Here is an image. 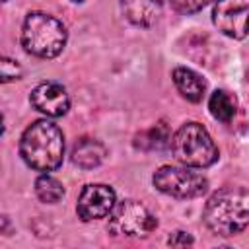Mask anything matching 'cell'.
I'll return each mask as SVG.
<instances>
[{
	"label": "cell",
	"instance_id": "obj_1",
	"mask_svg": "<svg viewBox=\"0 0 249 249\" xmlns=\"http://www.w3.org/2000/svg\"><path fill=\"white\" fill-rule=\"evenodd\" d=\"M19 154L29 167L37 171H54L60 167L64 156L62 130L47 119L35 121L21 134Z\"/></svg>",
	"mask_w": 249,
	"mask_h": 249
},
{
	"label": "cell",
	"instance_id": "obj_2",
	"mask_svg": "<svg viewBox=\"0 0 249 249\" xmlns=\"http://www.w3.org/2000/svg\"><path fill=\"white\" fill-rule=\"evenodd\" d=\"M249 195L245 187H226L214 193L204 206V224L216 235H235L247 228Z\"/></svg>",
	"mask_w": 249,
	"mask_h": 249
},
{
	"label": "cell",
	"instance_id": "obj_3",
	"mask_svg": "<svg viewBox=\"0 0 249 249\" xmlns=\"http://www.w3.org/2000/svg\"><path fill=\"white\" fill-rule=\"evenodd\" d=\"M66 27L54 16L45 12L27 14L21 29V45L39 58H54L66 45Z\"/></svg>",
	"mask_w": 249,
	"mask_h": 249
},
{
	"label": "cell",
	"instance_id": "obj_4",
	"mask_svg": "<svg viewBox=\"0 0 249 249\" xmlns=\"http://www.w3.org/2000/svg\"><path fill=\"white\" fill-rule=\"evenodd\" d=\"M171 152L185 167H208L218 160V148L198 123H185L169 140Z\"/></svg>",
	"mask_w": 249,
	"mask_h": 249
},
{
	"label": "cell",
	"instance_id": "obj_5",
	"mask_svg": "<svg viewBox=\"0 0 249 249\" xmlns=\"http://www.w3.org/2000/svg\"><path fill=\"white\" fill-rule=\"evenodd\" d=\"M109 231L124 237H146L158 226L156 216L136 200H123L109 212Z\"/></svg>",
	"mask_w": 249,
	"mask_h": 249
},
{
	"label": "cell",
	"instance_id": "obj_6",
	"mask_svg": "<svg viewBox=\"0 0 249 249\" xmlns=\"http://www.w3.org/2000/svg\"><path fill=\"white\" fill-rule=\"evenodd\" d=\"M154 187L169 196L175 198H196L206 193L208 181L196 171L189 167H175V165H161L154 177Z\"/></svg>",
	"mask_w": 249,
	"mask_h": 249
},
{
	"label": "cell",
	"instance_id": "obj_7",
	"mask_svg": "<svg viewBox=\"0 0 249 249\" xmlns=\"http://www.w3.org/2000/svg\"><path fill=\"white\" fill-rule=\"evenodd\" d=\"M247 10L249 0H218L212 12L214 25L231 39H245Z\"/></svg>",
	"mask_w": 249,
	"mask_h": 249
},
{
	"label": "cell",
	"instance_id": "obj_8",
	"mask_svg": "<svg viewBox=\"0 0 249 249\" xmlns=\"http://www.w3.org/2000/svg\"><path fill=\"white\" fill-rule=\"evenodd\" d=\"M115 206V191L109 185H86L78 198V216L86 222L105 218Z\"/></svg>",
	"mask_w": 249,
	"mask_h": 249
},
{
	"label": "cell",
	"instance_id": "obj_9",
	"mask_svg": "<svg viewBox=\"0 0 249 249\" xmlns=\"http://www.w3.org/2000/svg\"><path fill=\"white\" fill-rule=\"evenodd\" d=\"M29 101L37 111L45 113L47 117H62L70 107V99H68L66 89L56 82L39 84L31 91Z\"/></svg>",
	"mask_w": 249,
	"mask_h": 249
},
{
	"label": "cell",
	"instance_id": "obj_10",
	"mask_svg": "<svg viewBox=\"0 0 249 249\" xmlns=\"http://www.w3.org/2000/svg\"><path fill=\"white\" fill-rule=\"evenodd\" d=\"M126 19L138 27H150L161 14V0H121Z\"/></svg>",
	"mask_w": 249,
	"mask_h": 249
},
{
	"label": "cell",
	"instance_id": "obj_11",
	"mask_svg": "<svg viewBox=\"0 0 249 249\" xmlns=\"http://www.w3.org/2000/svg\"><path fill=\"white\" fill-rule=\"evenodd\" d=\"M173 82L179 89V93L193 101V103H198L202 97H204V91H206V82L200 78V74H196L195 70L191 68H185V66H179L173 70Z\"/></svg>",
	"mask_w": 249,
	"mask_h": 249
},
{
	"label": "cell",
	"instance_id": "obj_12",
	"mask_svg": "<svg viewBox=\"0 0 249 249\" xmlns=\"http://www.w3.org/2000/svg\"><path fill=\"white\" fill-rule=\"evenodd\" d=\"M105 158V148L93 138L80 140L72 150V163L82 169H93L97 167Z\"/></svg>",
	"mask_w": 249,
	"mask_h": 249
},
{
	"label": "cell",
	"instance_id": "obj_13",
	"mask_svg": "<svg viewBox=\"0 0 249 249\" xmlns=\"http://www.w3.org/2000/svg\"><path fill=\"white\" fill-rule=\"evenodd\" d=\"M169 140H171L169 126L163 121H160L154 126H150L148 130L140 132L134 140V146L142 148V150H161L169 144Z\"/></svg>",
	"mask_w": 249,
	"mask_h": 249
},
{
	"label": "cell",
	"instance_id": "obj_14",
	"mask_svg": "<svg viewBox=\"0 0 249 249\" xmlns=\"http://www.w3.org/2000/svg\"><path fill=\"white\" fill-rule=\"evenodd\" d=\"M235 97H231L228 91L224 89H216L210 99H208V109L212 113L214 119L222 121V123H230L235 115Z\"/></svg>",
	"mask_w": 249,
	"mask_h": 249
},
{
	"label": "cell",
	"instance_id": "obj_15",
	"mask_svg": "<svg viewBox=\"0 0 249 249\" xmlns=\"http://www.w3.org/2000/svg\"><path fill=\"white\" fill-rule=\"evenodd\" d=\"M35 193H37L39 200H43L47 204H54L64 196V187L58 179H54L51 175H41L35 181Z\"/></svg>",
	"mask_w": 249,
	"mask_h": 249
},
{
	"label": "cell",
	"instance_id": "obj_16",
	"mask_svg": "<svg viewBox=\"0 0 249 249\" xmlns=\"http://www.w3.org/2000/svg\"><path fill=\"white\" fill-rule=\"evenodd\" d=\"M21 74H23V70H21L18 60L0 54V84H8V82H14V80H19Z\"/></svg>",
	"mask_w": 249,
	"mask_h": 249
},
{
	"label": "cell",
	"instance_id": "obj_17",
	"mask_svg": "<svg viewBox=\"0 0 249 249\" xmlns=\"http://www.w3.org/2000/svg\"><path fill=\"white\" fill-rule=\"evenodd\" d=\"M171 2H173V6H175L179 12H183V14H193V12L202 10L206 4H210V2H214V0H171Z\"/></svg>",
	"mask_w": 249,
	"mask_h": 249
},
{
	"label": "cell",
	"instance_id": "obj_18",
	"mask_svg": "<svg viewBox=\"0 0 249 249\" xmlns=\"http://www.w3.org/2000/svg\"><path fill=\"white\" fill-rule=\"evenodd\" d=\"M167 243H169L171 247H179V245H193V237H191L187 231H175V233L167 239Z\"/></svg>",
	"mask_w": 249,
	"mask_h": 249
},
{
	"label": "cell",
	"instance_id": "obj_19",
	"mask_svg": "<svg viewBox=\"0 0 249 249\" xmlns=\"http://www.w3.org/2000/svg\"><path fill=\"white\" fill-rule=\"evenodd\" d=\"M4 132V117H2V113H0V134Z\"/></svg>",
	"mask_w": 249,
	"mask_h": 249
},
{
	"label": "cell",
	"instance_id": "obj_20",
	"mask_svg": "<svg viewBox=\"0 0 249 249\" xmlns=\"http://www.w3.org/2000/svg\"><path fill=\"white\" fill-rule=\"evenodd\" d=\"M72 2H82V0H72Z\"/></svg>",
	"mask_w": 249,
	"mask_h": 249
},
{
	"label": "cell",
	"instance_id": "obj_21",
	"mask_svg": "<svg viewBox=\"0 0 249 249\" xmlns=\"http://www.w3.org/2000/svg\"><path fill=\"white\" fill-rule=\"evenodd\" d=\"M0 2H6V0H0Z\"/></svg>",
	"mask_w": 249,
	"mask_h": 249
}]
</instances>
